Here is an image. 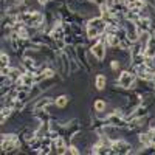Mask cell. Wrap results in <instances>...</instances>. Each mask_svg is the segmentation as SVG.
<instances>
[{
	"label": "cell",
	"mask_w": 155,
	"mask_h": 155,
	"mask_svg": "<svg viewBox=\"0 0 155 155\" xmlns=\"http://www.w3.org/2000/svg\"><path fill=\"white\" fill-rule=\"evenodd\" d=\"M135 79H137V74L126 70V71H123V73L120 74V78H118V85H120L121 88H126V90H127V88H132Z\"/></svg>",
	"instance_id": "1"
},
{
	"label": "cell",
	"mask_w": 155,
	"mask_h": 155,
	"mask_svg": "<svg viewBox=\"0 0 155 155\" xmlns=\"http://www.w3.org/2000/svg\"><path fill=\"white\" fill-rule=\"evenodd\" d=\"M51 104H56V101L51 98V96H45V98L39 96V98L36 99V102H34V112L44 110V109H47V107L51 106Z\"/></svg>",
	"instance_id": "2"
},
{
	"label": "cell",
	"mask_w": 155,
	"mask_h": 155,
	"mask_svg": "<svg viewBox=\"0 0 155 155\" xmlns=\"http://www.w3.org/2000/svg\"><path fill=\"white\" fill-rule=\"evenodd\" d=\"M90 51L98 58V61L101 62V61H104V58H106V44L104 42H96L95 45H92V48H90Z\"/></svg>",
	"instance_id": "3"
},
{
	"label": "cell",
	"mask_w": 155,
	"mask_h": 155,
	"mask_svg": "<svg viewBox=\"0 0 155 155\" xmlns=\"http://www.w3.org/2000/svg\"><path fill=\"white\" fill-rule=\"evenodd\" d=\"M54 144H56V153L62 155V153H68V147H67V143L65 140H64V137H58L54 140Z\"/></svg>",
	"instance_id": "4"
},
{
	"label": "cell",
	"mask_w": 155,
	"mask_h": 155,
	"mask_svg": "<svg viewBox=\"0 0 155 155\" xmlns=\"http://www.w3.org/2000/svg\"><path fill=\"white\" fill-rule=\"evenodd\" d=\"M135 25H137V30H138L140 33L149 31L150 27H152V20H150V19H138V20L135 22Z\"/></svg>",
	"instance_id": "5"
},
{
	"label": "cell",
	"mask_w": 155,
	"mask_h": 155,
	"mask_svg": "<svg viewBox=\"0 0 155 155\" xmlns=\"http://www.w3.org/2000/svg\"><path fill=\"white\" fill-rule=\"evenodd\" d=\"M50 36H51V39L56 42V41H61V39H64L65 37V31H64V25H59V27H56V28H53L51 30V33H50Z\"/></svg>",
	"instance_id": "6"
},
{
	"label": "cell",
	"mask_w": 155,
	"mask_h": 155,
	"mask_svg": "<svg viewBox=\"0 0 155 155\" xmlns=\"http://www.w3.org/2000/svg\"><path fill=\"white\" fill-rule=\"evenodd\" d=\"M106 84H107V78L104 74H101V73L96 74V78H95V87H96V90H104Z\"/></svg>",
	"instance_id": "7"
},
{
	"label": "cell",
	"mask_w": 155,
	"mask_h": 155,
	"mask_svg": "<svg viewBox=\"0 0 155 155\" xmlns=\"http://www.w3.org/2000/svg\"><path fill=\"white\" fill-rule=\"evenodd\" d=\"M106 42L109 47H120V37L116 34H106Z\"/></svg>",
	"instance_id": "8"
},
{
	"label": "cell",
	"mask_w": 155,
	"mask_h": 155,
	"mask_svg": "<svg viewBox=\"0 0 155 155\" xmlns=\"http://www.w3.org/2000/svg\"><path fill=\"white\" fill-rule=\"evenodd\" d=\"M42 92H44V90L41 88V85H36V84H34V85L31 87V90H30V99H34V98L37 99L39 96H41Z\"/></svg>",
	"instance_id": "9"
},
{
	"label": "cell",
	"mask_w": 155,
	"mask_h": 155,
	"mask_svg": "<svg viewBox=\"0 0 155 155\" xmlns=\"http://www.w3.org/2000/svg\"><path fill=\"white\" fill-rule=\"evenodd\" d=\"M68 96L67 95H61V96H58V99H56V107H59V109H64L67 104H68Z\"/></svg>",
	"instance_id": "10"
},
{
	"label": "cell",
	"mask_w": 155,
	"mask_h": 155,
	"mask_svg": "<svg viewBox=\"0 0 155 155\" xmlns=\"http://www.w3.org/2000/svg\"><path fill=\"white\" fill-rule=\"evenodd\" d=\"M106 107H107V104H106L104 99H96L95 104H93L95 112H102V110H106Z\"/></svg>",
	"instance_id": "11"
},
{
	"label": "cell",
	"mask_w": 155,
	"mask_h": 155,
	"mask_svg": "<svg viewBox=\"0 0 155 155\" xmlns=\"http://www.w3.org/2000/svg\"><path fill=\"white\" fill-rule=\"evenodd\" d=\"M132 45H134V44L129 41L127 37H126V39H121V41H120V48H121V50H130Z\"/></svg>",
	"instance_id": "12"
},
{
	"label": "cell",
	"mask_w": 155,
	"mask_h": 155,
	"mask_svg": "<svg viewBox=\"0 0 155 155\" xmlns=\"http://www.w3.org/2000/svg\"><path fill=\"white\" fill-rule=\"evenodd\" d=\"M99 36V31L96 28H87V39H96Z\"/></svg>",
	"instance_id": "13"
},
{
	"label": "cell",
	"mask_w": 155,
	"mask_h": 155,
	"mask_svg": "<svg viewBox=\"0 0 155 155\" xmlns=\"http://www.w3.org/2000/svg\"><path fill=\"white\" fill-rule=\"evenodd\" d=\"M42 73H44V76L47 78V79H53L54 74H56L53 68H45V70H42Z\"/></svg>",
	"instance_id": "14"
},
{
	"label": "cell",
	"mask_w": 155,
	"mask_h": 155,
	"mask_svg": "<svg viewBox=\"0 0 155 155\" xmlns=\"http://www.w3.org/2000/svg\"><path fill=\"white\" fill-rule=\"evenodd\" d=\"M0 61H2V65H9V56L6 54V53H2L0 54Z\"/></svg>",
	"instance_id": "15"
},
{
	"label": "cell",
	"mask_w": 155,
	"mask_h": 155,
	"mask_svg": "<svg viewBox=\"0 0 155 155\" xmlns=\"http://www.w3.org/2000/svg\"><path fill=\"white\" fill-rule=\"evenodd\" d=\"M11 71V68L8 65H2V68H0V73H2V76H8Z\"/></svg>",
	"instance_id": "16"
},
{
	"label": "cell",
	"mask_w": 155,
	"mask_h": 155,
	"mask_svg": "<svg viewBox=\"0 0 155 155\" xmlns=\"http://www.w3.org/2000/svg\"><path fill=\"white\" fill-rule=\"evenodd\" d=\"M149 129H152V130H155V118H153V116H150V118H149Z\"/></svg>",
	"instance_id": "17"
},
{
	"label": "cell",
	"mask_w": 155,
	"mask_h": 155,
	"mask_svg": "<svg viewBox=\"0 0 155 155\" xmlns=\"http://www.w3.org/2000/svg\"><path fill=\"white\" fill-rule=\"evenodd\" d=\"M37 2L41 3V5H47V3H50V2H51V0H37Z\"/></svg>",
	"instance_id": "18"
},
{
	"label": "cell",
	"mask_w": 155,
	"mask_h": 155,
	"mask_svg": "<svg viewBox=\"0 0 155 155\" xmlns=\"http://www.w3.org/2000/svg\"><path fill=\"white\" fill-rule=\"evenodd\" d=\"M146 5H150V6H155V0H146Z\"/></svg>",
	"instance_id": "19"
},
{
	"label": "cell",
	"mask_w": 155,
	"mask_h": 155,
	"mask_svg": "<svg viewBox=\"0 0 155 155\" xmlns=\"http://www.w3.org/2000/svg\"><path fill=\"white\" fill-rule=\"evenodd\" d=\"M152 37H155V30H153V31H152Z\"/></svg>",
	"instance_id": "20"
}]
</instances>
